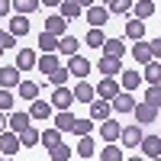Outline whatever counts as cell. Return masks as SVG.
Masks as SVG:
<instances>
[{
    "label": "cell",
    "instance_id": "1",
    "mask_svg": "<svg viewBox=\"0 0 161 161\" xmlns=\"http://www.w3.org/2000/svg\"><path fill=\"white\" fill-rule=\"evenodd\" d=\"M19 148H23V142H19V132H13V129L7 126L3 132H0V152H3L7 158H13Z\"/></svg>",
    "mask_w": 161,
    "mask_h": 161
},
{
    "label": "cell",
    "instance_id": "2",
    "mask_svg": "<svg viewBox=\"0 0 161 161\" xmlns=\"http://www.w3.org/2000/svg\"><path fill=\"white\" fill-rule=\"evenodd\" d=\"M145 139L142 132V123H132V126H123V136H119V142H123V148H139Z\"/></svg>",
    "mask_w": 161,
    "mask_h": 161
},
{
    "label": "cell",
    "instance_id": "3",
    "mask_svg": "<svg viewBox=\"0 0 161 161\" xmlns=\"http://www.w3.org/2000/svg\"><path fill=\"white\" fill-rule=\"evenodd\" d=\"M77 100H74V90H68L64 84H58L55 90H52V106H55V110H71Z\"/></svg>",
    "mask_w": 161,
    "mask_h": 161
},
{
    "label": "cell",
    "instance_id": "4",
    "mask_svg": "<svg viewBox=\"0 0 161 161\" xmlns=\"http://www.w3.org/2000/svg\"><path fill=\"white\" fill-rule=\"evenodd\" d=\"M97 71H100L103 77H116L119 71H123V58H116V55H103V58L97 61Z\"/></svg>",
    "mask_w": 161,
    "mask_h": 161
},
{
    "label": "cell",
    "instance_id": "5",
    "mask_svg": "<svg viewBox=\"0 0 161 161\" xmlns=\"http://www.w3.org/2000/svg\"><path fill=\"white\" fill-rule=\"evenodd\" d=\"M136 123H142V126H148V123H155L158 119V106H152L148 100H142V103H136Z\"/></svg>",
    "mask_w": 161,
    "mask_h": 161
},
{
    "label": "cell",
    "instance_id": "6",
    "mask_svg": "<svg viewBox=\"0 0 161 161\" xmlns=\"http://www.w3.org/2000/svg\"><path fill=\"white\" fill-rule=\"evenodd\" d=\"M100 136H103V142H119V136H123V126L116 123V119H100Z\"/></svg>",
    "mask_w": 161,
    "mask_h": 161
},
{
    "label": "cell",
    "instance_id": "7",
    "mask_svg": "<svg viewBox=\"0 0 161 161\" xmlns=\"http://www.w3.org/2000/svg\"><path fill=\"white\" fill-rule=\"evenodd\" d=\"M19 80H23V74H19L16 64H7V68H0V87L16 90V87H19Z\"/></svg>",
    "mask_w": 161,
    "mask_h": 161
},
{
    "label": "cell",
    "instance_id": "8",
    "mask_svg": "<svg viewBox=\"0 0 161 161\" xmlns=\"http://www.w3.org/2000/svg\"><path fill=\"white\" fill-rule=\"evenodd\" d=\"M139 148H142V155H145V158L158 161V158H161V136H145Z\"/></svg>",
    "mask_w": 161,
    "mask_h": 161
},
{
    "label": "cell",
    "instance_id": "9",
    "mask_svg": "<svg viewBox=\"0 0 161 161\" xmlns=\"http://www.w3.org/2000/svg\"><path fill=\"white\" fill-rule=\"evenodd\" d=\"M113 110L116 113H132L136 110V97H132V90H119L113 97Z\"/></svg>",
    "mask_w": 161,
    "mask_h": 161
},
{
    "label": "cell",
    "instance_id": "10",
    "mask_svg": "<svg viewBox=\"0 0 161 161\" xmlns=\"http://www.w3.org/2000/svg\"><path fill=\"white\" fill-rule=\"evenodd\" d=\"M74 100L77 103H93V100H97V87L87 84V77H80V84L74 87Z\"/></svg>",
    "mask_w": 161,
    "mask_h": 161
},
{
    "label": "cell",
    "instance_id": "11",
    "mask_svg": "<svg viewBox=\"0 0 161 161\" xmlns=\"http://www.w3.org/2000/svg\"><path fill=\"white\" fill-rule=\"evenodd\" d=\"M119 90H123V84H119L116 77H103L100 84H97V97H103V100H113Z\"/></svg>",
    "mask_w": 161,
    "mask_h": 161
},
{
    "label": "cell",
    "instance_id": "12",
    "mask_svg": "<svg viewBox=\"0 0 161 161\" xmlns=\"http://www.w3.org/2000/svg\"><path fill=\"white\" fill-rule=\"evenodd\" d=\"M132 58L136 64H148L155 55H152V42H145V39H136V45H132Z\"/></svg>",
    "mask_w": 161,
    "mask_h": 161
},
{
    "label": "cell",
    "instance_id": "13",
    "mask_svg": "<svg viewBox=\"0 0 161 161\" xmlns=\"http://www.w3.org/2000/svg\"><path fill=\"white\" fill-rule=\"evenodd\" d=\"M52 113H55L52 100H42V97H36V100H32V110H29V116H32V119H39V123H42V119H48Z\"/></svg>",
    "mask_w": 161,
    "mask_h": 161
},
{
    "label": "cell",
    "instance_id": "14",
    "mask_svg": "<svg viewBox=\"0 0 161 161\" xmlns=\"http://www.w3.org/2000/svg\"><path fill=\"white\" fill-rule=\"evenodd\" d=\"M68 71H71L74 77H87V74H90V61H87L84 55H68Z\"/></svg>",
    "mask_w": 161,
    "mask_h": 161
},
{
    "label": "cell",
    "instance_id": "15",
    "mask_svg": "<svg viewBox=\"0 0 161 161\" xmlns=\"http://www.w3.org/2000/svg\"><path fill=\"white\" fill-rule=\"evenodd\" d=\"M84 19L90 26H103L106 19H110V10H106V7H87L84 10Z\"/></svg>",
    "mask_w": 161,
    "mask_h": 161
},
{
    "label": "cell",
    "instance_id": "16",
    "mask_svg": "<svg viewBox=\"0 0 161 161\" xmlns=\"http://www.w3.org/2000/svg\"><path fill=\"white\" fill-rule=\"evenodd\" d=\"M58 64H61V61H58V55H55V52H42V55H39V64H36V68H39V71H42V74L48 77L52 71L58 68Z\"/></svg>",
    "mask_w": 161,
    "mask_h": 161
},
{
    "label": "cell",
    "instance_id": "17",
    "mask_svg": "<svg viewBox=\"0 0 161 161\" xmlns=\"http://www.w3.org/2000/svg\"><path fill=\"white\" fill-rule=\"evenodd\" d=\"M36 64H39V55H36L32 48H23L19 55H16V68H19V71H32Z\"/></svg>",
    "mask_w": 161,
    "mask_h": 161
},
{
    "label": "cell",
    "instance_id": "18",
    "mask_svg": "<svg viewBox=\"0 0 161 161\" xmlns=\"http://www.w3.org/2000/svg\"><path fill=\"white\" fill-rule=\"evenodd\" d=\"M110 106H113V100L97 97V100L90 103V119H97V123H100V119H106V116H110Z\"/></svg>",
    "mask_w": 161,
    "mask_h": 161
},
{
    "label": "cell",
    "instance_id": "19",
    "mask_svg": "<svg viewBox=\"0 0 161 161\" xmlns=\"http://www.w3.org/2000/svg\"><path fill=\"white\" fill-rule=\"evenodd\" d=\"M45 29L55 32V36H64V32H68V19H64L61 13H52V16L45 19Z\"/></svg>",
    "mask_w": 161,
    "mask_h": 161
},
{
    "label": "cell",
    "instance_id": "20",
    "mask_svg": "<svg viewBox=\"0 0 161 161\" xmlns=\"http://www.w3.org/2000/svg\"><path fill=\"white\" fill-rule=\"evenodd\" d=\"M29 126H32V116H29V113H16V110L10 113V129H13V132H26Z\"/></svg>",
    "mask_w": 161,
    "mask_h": 161
},
{
    "label": "cell",
    "instance_id": "21",
    "mask_svg": "<svg viewBox=\"0 0 161 161\" xmlns=\"http://www.w3.org/2000/svg\"><path fill=\"white\" fill-rule=\"evenodd\" d=\"M58 13H61L64 19H77L80 13H84V7H80L77 0H61V3H58Z\"/></svg>",
    "mask_w": 161,
    "mask_h": 161
},
{
    "label": "cell",
    "instance_id": "22",
    "mask_svg": "<svg viewBox=\"0 0 161 161\" xmlns=\"http://www.w3.org/2000/svg\"><path fill=\"white\" fill-rule=\"evenodd\" d=\"M142 71H119V84H123V90H136L142 84Z\"/></svg>",
    "mask_w": 161,
    "mask_h": 161
},
{
    "label": "cell",
    "instance_id": "23",
    "mask_svg": "<svg viewBox=\"0 0 161 161\" xmlns=\"http://www.w3.org/2000/svg\"><path fill=\"white\" fill-rule=\"evenodd\" d=\"M126 36L136 42V39H145V19H139V16H132V19H126Z\"/></svg>",
    "mask_w": 161,
    "mask_h": 161
},
{
    "label": "cell",
    "instance_id": "24",
    "mask_svg": "<svg viewBox=\"0 0 161 161\" xmlns=\"http://www.w3.org/2000/svg\"><path fill=\"white\" fill-rule=\"evenodd\" d=\"M10 32L16 36V39L26 36V32H29V16H26V13H16V16L10 19Z\"/></svg>",
    "mask_w": 161,
    "mask_h": 161
},
{
    "label": "cell",
    "instance_id": "25",
    "mask_svg": "<svg viewBox=\"0 0 161 161\" xmlns=\"http://www.w3.org/2000/svg\"><path fill=\"white\" fill-rule=\"evenodd\" d=\"M103 42H106L103 26H90V32L84 36V45H90V48H103Z\"/></svg>",
    "mask_w": 161,
    "mask_h": 161
},
{
    "label": "cell",
    "instance_id": "26",
    "mask_svg": "<svg viewBox=\"0 0 161 161\" xmlns=\"http://www.w3.org/2000/svg\"><path fill=\"white\" fill-rule=\"evenodd\" d=\"M142 77L148 80V84H161V61H158V58H152L148 64H145V71H142Z\"/></svg>",
    "mask_w": 161,
    "mask_h": 161
},
{
    "label": "cell",
    "instance_id": "27",
    "mask_svg": "<svg viewBox=\"0 0 161 161\" xmlns=\"http://www.w3.org/2000/svg\"><path fill=\"white\" fill-rule=\"evenodd\" d=\"M77 48H80V42H77L74 36L64 32V36L58 39V52H61V55H77Z\"/></svg>",
    "mask_w": 161,
    "mask_h": 161
},
{
    "label": "cell",
    "instance_id": "28",
    "mask_svg": "<svg viewBox=\"0 0 161 161\" xmlns=\"http://www.w3.org/2000/svg\"><path fill=\"white\" fill-rule=\"evenodd\" d=\"M58 39L61 36H55V32H39V48H42V52H58Z\"/></svg>",
    "mask_w": 161,
    "mask_h": 161
},
{
    "label": "cell",
    "instance_id": "29",
    "mask_svg": "<svg viewBox=\"0 0 161 161\" xmlns=\"http://www.w3.org/2000/svg\"><path fill=\"white\" fill-rule=\"evenodd\" d=\"M16 93H19L23 100H29V103H32V100L39 97V84H36V80H19V87H16Z\"/></svg>",
    "mask_w": 161,
    "mask_h": 161
},
{
    "label": "cell",
    "instance_id": "30",
    "mask_svg": "<svg viewBox=\"0 0 161 161\" xmlns=\"http://www.w3.org/2000/svg\"><path fill=\"white\" fill-rule=\"evenodd\" d=\"M74 155H77V158H93V155H97V148H93V139H90V136H80Z\"/></svg>",
    "mask_w": 161,
    "mask_h": 161
},
{
    "label": "cell",
    "instance_id": "31",
    "mask_svg": "<svg viewBox=\"0 0 161 161\" xmlns=\"http://www.w3.org/2000/svg\"><path fill=\"white\" fill-rule=\"evenodd\" d=\"M103 55L123 58V55H126V42H123V39H106V42H103Z\"/></svg>",
    "mask_w": 161,
    "mask_h": 161
},
{
    "label": "cell",
    "instance_id": "32",
    "mask_svg": "<svg viewBox=\"0 0 161 161\" xmlns=\"http://www.w3.org/2000/svg\"><path fill=\"white\" fill-rule=\"evenodd\" d=\"M71 155H74V152H71L64 142H58V145H52V148H48V158H52V161H68Z\"/></svg>",
    "mask_w": 161,
    "mask_h": 161
},
{
    "label": "cell",
    "instance_id": "33",
    "mask_svg": "<svg viewBox=\"0 0 161 161\" xmlns=\"http://www.w3.org/2000/svg\"><path fill=\"white\" fill-rule=\"evenodd\" d=\"M55 126H58L61 132H71V129H74V116H71V110H58V116H55Z\"/></svg>",
    "mask_w": 161,
    "mask_h": 161
},
{
    "label": "cell",
    "instance_id": "34",
    "mask_svg": "<svg viewBox=\"0 0 161 161\" xmlns=\"http://www.w3.org/2000/svg\"><path fill=\"white\" fill-rule=\"evenodd\" d=\"M39 7H42V0H13V10H16V13H26V16L36 13Z\"/></svg>",
    "mask_w": 161,
    "mask_h": 161
},
{
    "label": "cell",
    "instance_id": "35",
    "mask_svg": "<svg viewBox=\"0 0 161 161\" xmlns=\"http://www.w3.org/2000/svg\"><path fill=\"white\" fill-rule=\"evenodd\" d=\"M19 142H23V148H32V145H39V142H42V132H36V129L29 126L26 132H19Z\"/></svg>",
    "mask_w": 161,
    "mask_h": 161
},
{
    "label": "cell",
    "instance_id": "36",
    "mask_svg": "<svg viewBox=\"0 0 161 161\" xmlns=\"http://www.w3.org/2000/svg\"><path fill=\"white\" fill-rule=\"evenodd\" d=\"M13 106H16L13 90H10V87H0V110H3V113H13Z\"/></svg>",
    "mask_w": 161,
    "mask_h": 161
},
{
    "label": "cell",
    "instance_id": "37",
    "mask_svg": "<svg viewBox=\"0 0 161 161\" xmlns=\"http://www.w3.org/2000/svg\"><path fill=\"white\" fill-rule=\"evenodd\" d=\"M136 16H139V19L155 16V3H152V0H136Z\"/></svg>",
    "mask_w": 161,
    "mask_h": 161
},
{
    "label": "cell",
    "instance_id": "38",
    "mask_svg": "<svg viewBox=\"0 0 161 161\" xmlns=\"http://www.w3.org/2000/svg\"><path fill=\"white\" fill-rule=\"evenodd\" d=\"M58 142H61V129L58 126H52V129L42 132V145H45V148H52V145H58Z\"/></svg>",
    "mask_w": 161,
    "mask_h": 161
},
{
    "label": "cell",
    "instance_id": "39",
    "mask_svg": "<svg viewBox=\"0 0 161 161\" xmlns=\"http://www.w3.org/2000/svg\"><path fill=\"white\" fill-rule=\"evenodd\" d=\"M100 158L103 161H123V148H116L113 142H106V148H100Z\"/></svg>",
    "mask_w": 161,
    "mask_h": 161
},
{
    "label": "cell",
    "instance_id": "40",
    "mask_svg": "<svg viewBox=\"0 0 161 161\" xmlns=\"http://www.w3.org/2000/svg\"><path fill=\"white\" fill-rule=\"evenodd\" d=\"M93 123H97V119H74V136L80 139V136H90V129H93Z\"/></svg>",
    "mask_w": 161,
    "mask_h": 161
},
{
    "label": "cell",
    "instance_id": "41",
    "mask_svg": "<svg viewBox=\"0 0 161 161\" xmlns=\"http://www.w3.org/2000/svg\"><path fill=\"white\" fill-rule=\"evenodd\" d=\"M136 0H106V10L110 13H129Z\"/></svg>",
    "mask_w": 161,
    "mask_h": 161
},
{
    "label": "cell",
    "instance_id": "42",
    "mask_svg": "<svg viewBox=\"0 0 161 161\" xmlns=\"http://www.w3.org/2000/svg\"><path fill=\"white\" fill-rule=\"evenodd\" d=\"M68 74H71V71L64 68V64H58V68H55V71L48 74V84H52V87H58V84H64V80H68Z\"/></svg>",
    "mask_w": 161,
    "mask_h": 161
},
{
    "label": "cell",
    "instance_id": "43",
    "mask_svg": "<svg viewBox=\"0 0 161 161\" xmlns=\"http://www.w3.org/2000/svg\"><path fill=\"white\" fill-rule=\"evenodd\" d=\"M145 100L161 110V84H148V90H145Z\"/></svg>",
    "mask_w": 161,
    "mask_h": 161
},
{
    "label": "cell",
    "instance_id": "44",
    "mask_svg": "<svg viewBox=\"0 0 161 161\" xmlns=\"http://www.w3.org/2000/svg\"><path fill=\"white\" fill-rule=\"evenodd\" d=\"M0 45H3V48H13V45H16V36H13L10 29H0Z\"/></svg>",
    "mask_w": 161,
    "mask_h": 161
},
{
    "label": "cell",
    "instance_id": "45",
    "mask_svg": "<svg viewBox=\"0 0 161 161\" xmlns=\"http://www.w3.org/2000/svg\"><path fill=\"white\" fill-rule=\"evenodd\" d=\"M152 55L161 61V36H158V39H152Z\"/></svg>",
    "mask_w": 161,
    "mask_h": 161
},
{
    "label": "cell",
    "instance_id": "46",
    "mask_svg": "<svg viewBox=\"0 0 161 161\" xmlns=\"http://www.w3.org/2000/svg\"><path fill=\"white\" fill-rule=\"evenodd\" d=\"M10 10H13V0H0V19H3Z\"/></svg>",
    "mask_w": 161,
    "mask_h": 161
},
{
    "label": "cell",
    "instance_id": "47",
    "mask_svg": "<svg viewBox=\"0 0 161 161\" xmlns=\"http://www.w3.org/2000/svg\"><path fill=\"white\" fill-rule=\"evenodd\" d=\"M7 126H10V119H7V113H3V110H0V132H3Z\"/></svg>",
    "mask_w": 161,
    "mask_h": 161
},
{
    "label": "cell",
    "instance_id": "48",
    "mask_svg": "<svg viewBox=\"0 0 161 161\" xmlns=\"http://www.w3.org/2000/svg\"><path fill=\"white\" fill-rule=\"evenodd\" d=\"M42 3H45V7H58L61 0H42Z\"/></svg>",
    "mask_w": 161,
    "mask_h": 161
},
{
    "label": "cell",
    "instance_id": "49",
    "mask_svg": "<svg viewBox=\"0 0 161 161\" xmlns=\"http://www.w3.org/2000/svg\"><path fill=\"white\" fill-rule=\"evenodd\" d=\"M77 3H80V7L87 10V7H93V0H77Z\"/></svg>",
    "mask_w": 161,
    "mask_h": 161
},
{
    "label": "cell",
    "instance_id": "50",
    "mask_svg": "<svg viewBox=\"0 0 161 161\" xmlns=\"http://www.w3.org/2000/svg\"><path fill=\"white\" fill-rule=\"evenodd\" d=\"M3 52H7V48H3V45H0V58H3Z\"/></svg>",
    "mask_w": 161,
    "mask_h": 161
},
{
    "label": "cell",
    "instance_id": "51",
    "mask_svg": "<svg viewBox=\"0 0 161 161\" xmlns=\"http://www.w3.org/2000/svg\"><path fill=\"white\" fill-rule=\"evenodd\" d=\"M0 155H3V152H0Z\"/></svg>",
    "mask_w": 161,
    "mask_h": 161
}]
</instances>
